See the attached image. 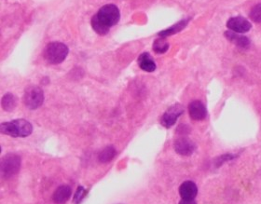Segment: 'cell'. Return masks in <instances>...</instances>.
I'll use <instances>...</instances> for the list:
<instances>
[{"label":"cell","instance_id":"cell-21","mask_svg":"<svg viewBox=\"0 0 261 204\" xmlns=\"http://www.w3.org/2000/svg\"><path fill=\"white\" fill-rule=\"evenodd\" d=\"M234 157H235V156H232L231 154H225V155H222L220 157H217L214 163L216 164V167H219V166L223 164L224 162L229 161V160H231V159H233Z\"/></svg>","mask_w":261,"mask_h":204},{"label":"cell","instance_id":"cell-18","mask_svg":"<svg viewBox=\"0 0 261 204\" xmlns=\"http://www.w3.org/2000/svg\"><path fill=\"white\" fill-rule=\"evenodd\" d=\"M168 49H169V43L167 42L165 38H160L159 37L153 43V51L156 53H158V54L166 52Z\"/></svg>","mask_w":261,"mask_h":204},{"label":"cell","instance_id":"cell-14","mask_svg":"<svg viewBox=\"0 0 261 204\" xmlns=\"http://www.w3.org/2000/svg\"><path fill=\"white\" fill-rule=\"evenodd\" d=\"M117 151L115 150V148L113 146H108L105 147L98 155V159L100 162L102 163H107L111 161L114 157H116Z\"/></svg>","mask_w":261,"mask_h":204},{"label":"cell","instance_id":"cell-20","mask_svg":"<svg viewBox=\"0 0 261 204\" xmlns=\"http://www.w3.org/2000/svg\"><path fill=\"white\" fill-rule=\"evenodd\" d=\"M87 195V190L83 189L82 187H79L77 189V192L74 197V203L75 204H79L80 202L83 200V198Z\"/></svg>","mask_w":261,"mask_h":204},{"label":"cell","instance_id":"cell-15","mask_svg":"<svg viewBox=\"0 0 261 204\" xmlns=\"http://www.w3.org/2000/svg\"><path fill=\"white\" fill-rule=\"evenodd\" d=\"M188 23H189L188 20H182V21H180L179 23L174 24L172 27L168 28L166 30L159 32V33H158V36H159L160 38H166V37H169V36H171V35H174L175 33H178V32L181 31L182 29H184V27L188 24Z\"/></svg>","mask_w":261,"mask_h":204},{"label":"cell","instance_id":"cell-13","mask_svg":"<svg viewBox=\"0 0 261 204\" xmlns=\"http://www.w3.org/2000/svg\"><path fill=\"white\" fill-rule=\"evenodd\" d=\"M225 37L227 40L231 41L233 44L237 45L238 47L243 48V49H247L250 45V41L244 36H239L235 34L234 32L228 31L225 33Z\"/></svg>","mask_w":261,"mask_h":204},{"label":"cell","instance_id":"cell-1","mask_svg":"<svg viewBox=\"0 0 261 204\" xmlns=\"http://www.w3.org/2000/svg\"><path fill=\"white\" fill-rule=\"evenodd\" d=\"M1 134H7L12 137H27L32 134V124L25 119H15L4 122L0 126Z\"/></svg>","mask_w":261,"mask_h":204},{"label":"cell","instance_id":"cell-16","mask_svg":"<svg viewBox=\"0 0 261 204\" xmlns=\"http://www.w3.org/2000/svg\"><path fill=\"white\" fill-rule=\"evenodd\" d=\"M91 24H92V27L93 29L95 30L98 35L100 36H104L106 35L108 32H109V27L105 26L104 24L97 18V16L95 14V16H93L92 20H91Z\"/></svg>","mask_w":261,"mask_h":204},{"label":"cell","instance_id":"cell-4","mask_svg":"<svg viewBox=\"0 0 261 204\" xmlns=\"http://www.w3.org/2000/svg\"><path fill=\"white\" fill-rule=\"evenodd\" d=\"M24 105L29 109L35 110L42 105L44 101V94L42 89L38 86L27 87L24 91Z\"/></svg>","mask_w":261,"mask_h":204},{"label":"cell","instance_id":"cell-9","mask_svg":"<svg viewBox=\"0 0 261 204\" xmlns=\"http://www.w3.org/2000/svg\"><path fill=\"white\" fill-rule=\"evenodd\" d=\"M189 114L190 118L196 121L204 120L207 116V110L206 105L201 102V101H193L189 105Z\"/></svg>","mask_w":261,"mask_h":204},{"label":"cell","instance_id":"cell-3","mask_svg":"<svg viewBox=\"0 0 261 204\" xmlns=\"http://www.w3.org/2000/svg\"><path fill=\"white\" fill-rule=\"evenodd\" d=\"M96 16L105 26L110 28L111 26H114L119 23L120 12L116 5L106 4L98 10Z\"/></svg>","mask_w":261,"mask_h":204},{"label":"cell","instance_id":"cell-8","mask_svg":"<svg viewBox=\"0 0 261 204\" xmlns=\"http://www.w3.org/2000/svg\"><path fill=\"white\" fill-rule=\"evenodd\" d=\"M174 150L181 156H190L196 149V145L188 137H180L174 141Z\"/></svg>","mask_w":261,"mask_h":204},{"label":"cell","instance_id":"cell-7","mask_svg":"<svg viewBox=\"0 0 261 204\" xmlns=\"http://www.w3.org/2000/svg\"><path fill=\"white\" fill-rule=\"evenodd\" d=\"M227 27L234 33L244 34L250 31V29L252 28V24L246 18L237 16L229 19V21L227 22Z\"/></svg>","mask_w":261,"mask_h":204},{"label":"cell","instance_id":"cell-11","mask_svg":"<svg viewBox=\"0 0 261 204\" xmlns=\"http://www.w3.org/2000/svg\"><path fill=\"white\" fill-rule=\"evenodd\" d=\"M72 189L69 186L63 185L57 188L53 195H52V200L56 204H65L71 197Z\"/></svg>","mask_w":261,"mask_h":204},{"label":"cell","instance_id":"cell-22","mask_svg":"<svg viewBox=\"0 0 261 204\" xmlns=\"http://www.w3.org/2000/svg\"><path fill=\"white\" fill-rule=\"evenodd\" d=\"M179 204H197L194 200H182Z\"/></svg>","mask_w":261,"mask_h":204},{"label":"cell","instance_id":"cell-5","mask_svg":"<svg viewBox=\"0 0 261 204\" xmlns=\"http://www.w3.org/2000/svg\"><path fill=\"white\" fill-rule=\"evenodd\" d=\"M21 157L16 154H8L1 159V176L9 178L20 171Z\"/></svg>","mask_w":261,"mask_h":204},{"label":"cell","instance_id":"cell-2","mask_svg":"<svg viewBox=\"0 0 261 204\" xmlns=\"http://www.w3.org/2000/svg\"><path fill=\"white\" fill-rule=\"evenodd\" d=\"M68 48L62 42H51L44 49L43 56L48 63L58 64L63 63L68 54Z\"/></svg>","mask_w":261,"mask_h":204},{"label":"cell","instance_id":"cell-19","mask_svg":"<svg viewBox=\"0 0 261 204\" xmlns=\"http://www.w3.org/2000/svg\"><path fill=\"white\" fill-rule=\"evenodd\" d=\"M250 18L251 20L255 22V23H258V24H261V4H258L254 7L251 11H250Z\"/></svg>","mask_w":261,"mask_h":204},{"label":"cell","instance_id":"cell-17","mask_svg":"<svg viewBox=\"0 0 261 204\" xmlns=\"http://www.w3.org/2000/svg\"><path fill=\"white\" fill-rule=\"evenodd\" d=\"M16 103H17V99L15 96L12 94H7L4 95L2 98V107L5 111H12L15 108Z\"/></svg>","mask_w":261,"mask_h":204},{"label":"cell","instance_id":"cell-6","mask_svg":"<svg viewBox=\"0 0 261 204\" xmlns=\"http://www.w3.org/2000/svg\"><path fill=\"white\" fill-rule=\"evenodd\" d=\"M184 113V107L180 103H175L170 106L166 112L160 118L161 125L165 128H171L174 125L177 118H179Z\"/></svg>","mask_w":261,"mask_h":204},{"label":"cell","instance_id":"cell-12","mask_svg":"<svg viewBox=\"0 0 261 204\" xmlns=\"http://www.w3.org/2000/svg\"><path fill=\"white\" fill-rule=\"evenodd\" d=\"M138 65L142 70L146 72H153L156 70V63L149 52H144L138 57Z\"/></svg>","mask_w":261,"mask_h":204},{"label":"cell","instance_id":"cell-10","mask_svg":"<svg viewBox=\"0 0 261 204\" xmlns=\"http://www.w3.org/2000/svg\"><path fill=\"white\" fill-rule=\"evenodd\" d=\"M179 194L182 200H194L198 194V188L192 181H186L179 188Z\"/></svg>","mask_w":261,"mask_h":204}]
</instances>
